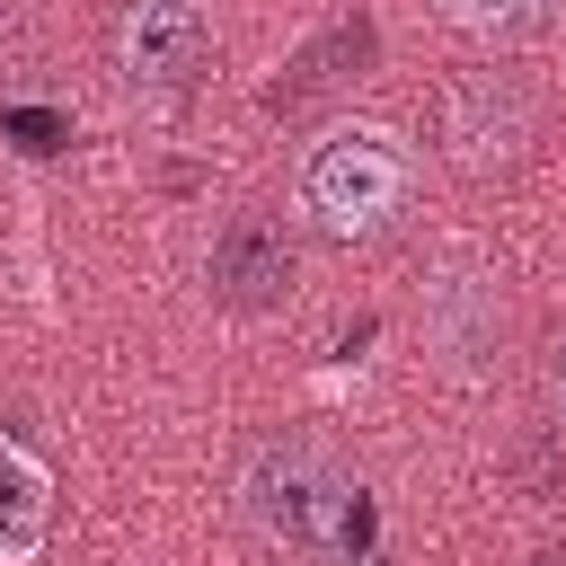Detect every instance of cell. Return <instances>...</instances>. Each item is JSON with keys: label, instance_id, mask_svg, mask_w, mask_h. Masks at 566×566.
Masks as SVG:
<instances>
[{"label": "cell", "instance_id": "obj_7", "mask_svg": "<svg viewBox=\"0 0 566 566\" xmlns=\"http://www.w3.org/2000/svg\"><path fill=\"white\" fill-rule=\"evenodd\" d=\"M44 531H53V469L0 433V566H35Z\"/></svg>", "mask_w": 566, "mask_h": 566}, {"label": "cell", "instance_id": "obj_5", "mask_svg": "<svg viewBox=\"0 0 566 566\" xmlns=\"http://www.w3.org/2000/svg\"><path fill=\"white\" fill-rule=\"evenodd\" d=\"M203 53H212L203 0H124L115 9V80H124V97L177 106L203 80Z\"/></svg>", "mask_w": 566, "mask_h": 566}, {"label": "cell", "instance_id": "obj_1", "mask_svg": "<svg viewBox=\"0 0 566 566\" xmlns=\"http://www.w3.org/2000/svg\"><path fill=\"white\" fill-rule=\"evenodd\" d=\"M239 513L265 548L301 566H336L354 539V478L318 433H265L239 469Z\"/></svg>", "mask_w": 566, "mask_h": 566}, {"label": "cell", "instance_id": "obj_6", "mask_svg": "<svg viewBox=\"0 0 566 566\" xmlns=\"http://www.w3.org/2000/svg\"><path fill=\"white\" fill-rule=\"evenodd\" d=\"M292 274H301V256H292V230L274 221V212H230L221 230H212V256H203V283H212V301L221 310H239V318H256V310H283L292 301Z\"/></svg>", "mask_w": 566, "mask_h": 566}, {"label": "cell", "instance_id": "obj_3", "mask_svg": "<svg viewBox=\"0 0 566 566\" xmlns=\"http://www.w3.org/2000/svg\"><path fill=\"white\" fill-rule=\"evenodd\" d=\"M531 133H539V97L522 71L486 62V71H460L442 88V159L460 177H504L531 150Z\"/></svg>", "mask_w": 566, "mask_h": 566}, {"label": "cell", "instance_id": "obj_4", "mask_svg": "<svg viewBox=\"0 0 566 566\" xmlns=\"http://www.w3.org/2000/svg\"><path fill=\"white\" fill-rule=\"evenodd\" d=\"M424 345H433L460 380H478V371L504 354V274H495L486 248L451 239V248L433 256V283H424Z\"/></svg>", "mask_w": 566, "mask_h": 566}, {"label": "cell", "instance_id": "obj_8", "mask_svg": "<svg viewBox=\"0 0 566 566\" xmlns=\"http://www.w3.org/2000/svg\"><path fill=\"white\" fill-rule=\"evenodd\" d=\"M442 18L486 35V44H539L566 27V0H442Z\"/></svg>", "mask_w": 566, "mask_h": 566}, {"label": "cell", "instance_id": "obj_11", "mask_svg": "<svg viewBox=\"0 0 566 566\" xmlns=\"http://www.w3.org/2000/svg\"><path fill=\"white\" fill-rule=\"evenodd\" d=\"M539 566H566V557H539Z\"/></svg>", "mask_w": 566, "mask_h": 566}, {"label": "cell", "instance_id": "obj_9", "mask_svg": "<svg viewBox=\"0 0 566 566\" xmlns=\"http://www.w3.org/2000/svg\"><path fill=\"white\" fill-rule=\"evenodd\" d=\"M27 44H35V35H27V0H0V80L27 71Z\"/></svg>", "mask_w": 566, "mask_h": 566}, {"label": "cell", "instance_id": "obj_10", "mask_svg": "<svg viewBox=\"0 0 566 566\" xmlns=\"http://www.w3.org/2000/svg\"><path fill=\"white\" fill-rule=\"evenodd\" d=\"M548 407L566 416V336H548Z\"/></svg>", "mask_w": 566, "mask_h": 566}, {"label": "cell", "instance_id": "obj_2", "mask_svg": "<svg viewBox=\"0 0 566 566\" xmlns=\"http://www.w3.org/2000/svg\"><path fill=\"white\" fill-rule=\"evenodd\" d=\"M292 203L318 239H380L416 203V150L389 124H336V133L310 142V159L292 177Z\"/></svg>", "mask_w": 566, "mask_h": 566}]
</instances>
